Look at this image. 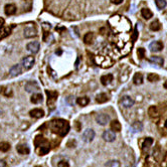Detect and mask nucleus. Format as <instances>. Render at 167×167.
I'll use <instances>...</instances> for the list:
<instances>
[{
  "instance_id": "29",
  "label": "nucleus",
  "mask_w": 167,
  "mask_h": 167,
  "mask_svg": "<svg viewBox=\"0 0 167 167\" xmlns=\"http://www.w3.org/2000/svg\"><path fill=\"white\" fill-rule=\"evenodd\" d=\"M132 130H133V132H141L143 130V125H142L141 122H134L133 125H132Z\"/></svg>"
},
{
  "instance_id": "26",
  "label": "nucleus",
  "mask_w": 167,
  "mask_h": 167,
  "mask_svg": "<svg viewBox=\"0 0 167 167\" xmlns=\"http://www.w3.org/2000/svg\"><path fill=\"white\" fill-rule=\"evenodd\" d=\"M89 103H90V99L88 98V97H81V98L76 99V104L80 106H82V107L87 106Z\"/></svg>"
},
{
  "instance_id": "18",
  "label": "nucleus",
  "mask_w": 167,
  "mask_h": 167,
  "mask_svg": "<svg viewBox=\"0 0 167 167\" xmlns=\"http://www.w3.org/2000/svg\"><path fill=\"white\" fill-rule=\"evenodd\" d=\"M95 33L94 32H88L85 34V36H84V43L86 44H93L94 41H95Z\"/></svg>"
},
{
  "instance_id": "36",
  "label": "nucleus",
  "mask_w": 167,
  "mask_h": 167,
  "mask_svg": "<svg viewBox=\"0 0 167 167\" xmlns=\"http://www.w3.org/2000/svg\"><path fill=\"white\" fill-rule=\"evenodd\" d=\"M106 167H120V162L118 160H112L107 163Z\"/></svg>"
},
{
  "instance_id": "10",
  "label": "nucleus",
  "mask_w": 167,
  "mask_h": 167,
  "mask_svg": "<svg viewBox=\"0 0 167 167\" xmlns=\"http://www.w3.org/2000/svg\"><path fill=\"white\" fill-rule=\"evenodd\" d=\"M120 104L122 105V107H124V108H131L134 105V100L132 99L130 96H124V97H122Z\"/></svg>"
},
{
  "instance_id": "38",
  "label": "nucleus",
  "mask_w": 167,
  "mask_h": 167,
  "mask_svg": "<svg viewBox=\"0 0 167 167\" xmlns=\"http://www.w3.org/2000/svg\"><path fill=\"white\" fill-rule=\"evenodd\" d=\"M58 167H69V163L67 162V161H60L58 163Z\"/></svg>"
},
{
  "instance_id": "41",
  "label": "nucleus",
  "mask_w": 167,
  "mask_h": 167,
  "mask_svg": "<svg viewBox=\"0 0 167 167\" xmlns=\"http://www.w3.org/2000/svg\"><path fill=\"white\" fill-rule=\"evenodd\" d=\"M3 24H4V19H3L2 17H0V28L3 26Z\"/></svg>"
},
{
  "instance_id": "44",
  "label": "nucleus",
  "mask_w": 167,
  "mask_h": 167,
  "mask_svg": "<svg viewBox=\"0 0 167 167\" xmlns=\"http://www.w3.org/2000/svg\"><path fill=\"white\" fill-rule=\"evenodd\" d=\"M165 128H167V120H166V122H165Z\"/></svg>"
},
{
  "instance_id": "39",
  "label": "nucleus",
  "mask_w": 167,
  "mask_h": 167,
  "mask_svg": "<svg viewBox=\"0 0 167 167\" xmlns=\"http://www.w3.org/2000/svg\"><path fill=\"white\" fill-rule=\"evenodd\" d=\"M110 1L112 3H114V4L119 5V4H121L122 2H123V0H110Z\"/></svg>"
},
{
  "instance_id": "34",
  "label": "nucleus",
  "mask_w": 167,
  "mask_h": 167,
  "mask_svg": "<svg viewBox=\"0 0 167 167\" xmlns=\"http://www.w3.org/2000/svg\"><path fill=\"white\" fill-rule=\"evenodd\" d=\"M155 3H156V6H157L159 9H164L167 5L165 0H156Z\"/></svg>"
},
{
  "instance_id": "22",
  "label": "nucleus",
  "mask_w": 167,
  "mask_h": 167,
  "mask_svg": "<svg viewBox=\"0 0 167 167\" xmlns=\"http://www.w3.org/2000/svg\"><path fill=\"white\" fill-rule=\"evenodd\" d=\"M122 129L121 123L118 120H114L111 122V130H113L114 132H119Z\"/></svg>"
},
{
  "instance_id": "16",
  "label": "nucleus",
  "mask_w": 167,
  "mask_h": 167,
  "mask_svg": "<svg viewBox=\"0 0 167 167\" xmlns=\"http://www.w3.org/2000/svg\"><path fill=\"white\" fill-rule=\"evenodd\" d=\"M11 30L12 28L9 26H2L1 28H0V40L3 39V38L7 37L10 33H11Z\"/></svg>"
},
{
  "instance_id": "2",
  "label": "nucleus",
  "mask_w": 167,
  "mask_h": 167,
  "mask_svg": "<svg viewBox=\"0 0 167 167\" xmlns=\"http://www.w3.org/2000/svg\"><path fill=\"white\" fill-rule=\"evenodd\" d=\"M50 129L53 130L54 133L60 135L64 137L65 136L69 131V124L68 121L64 119H54L50 121Z\"/></svg>"
},
{
  "instance_id": "4",
  "label": "nucleus",
  "mask_w": 167,
  "mask_h": 167,
  "mask_svg": "<svg viewBox=\"0 0 167 167\" xmlns=\"http://www.w3.org/2000/svg\"><path fill=\"white\" fill-rule=\"evenodd\" d=\"M96 62L99 65H101L102 68L106 69V68L112 67V65L114 64V61L109 57V55L99 54V55H97V57H96Z\"/></svg>"
},
{
  "instance_id": "11",
  "label": "nucleus",
  "mask_w": 167,
  "mask_h": 167,
  "mask_svg": "<svg viewBox=\"0 0 167 167\" xmlns=\"http://www.w3.org/2000/svg\"><path fill=\"white\" fill-rule=\"evenodd\" d=\"M103 139L106 142H113L116 139V134L113 130H106L103 133Z\"/></svg>"
},
{
  "instance_id": "24",
  "label": "nucleus",
  "mask_w": 167,
  "mask_h": 167,
  "mask_svg": "<svg viewBox=\"0 0 167 167\" xmlns=\"http://www.w3.org/2000/svg\"><path fill=\"white\" fill-rule=\"evenodd\" d=\"M108 100H109V98H108V96L105 93H101V94H99V95H97V97H96L97 103H99V104L106 103Z\"/></svg>"
},
{
  "instance_id": "15",
  "label": "nucleus",
  "mask_w": 167,
  "mask_h": 167,
  "mask_svg": "<svg viewBox=\"0 0 167 167\" xmlns=\"http://www.w3.org/2000/svg\"><path fill=\"white\" fill-rule=\"evenodd\" d=\"M4 12L6 15H13L16 13V6L14 4H11V3H9V4H6L5 7H4Z\"/></svg>"
},
{
  "instance_id": "27",
  "label": "nucleus",
  "mask_w": 167,
  "mask_h": 167,
  "mask_svg": "<svg viewBox=\"0 0 167 167\" xmlns=\"http://www.w3.org/2000/svg\"><path fill=\"white\" fill-rule=\"evenodd\" d=\"M141 14L145 19H150L151 17L153 16V13L149 8H143V9H142L141 10Z\"/></svg>"
},
{
  "instance_id": "12",
  "label": "nucleus",
  "mask_w": 167,
  "mask_h": 167,
  "mask_svg": "<svg viewBox=\"0 0 167 167\" xmlns=\"http://www.w3.org/2000/svg\"><path fill=\"white\" fill-rule=\"evenodd\" d=\"M26 48L31 54H37L38 50H39V43H37V41H31V43H29L26 46Z\"/></svg>"
},
{
  "instance_id": "3",
  "label": "nucleus",
  "mask_w": 167,
  "mask_h": 167,
  "mask_svg": "<svg viewBox=\"0 0 167 167\" xmlns=\"http://www.w3.org/2000/svg\"><path fill=\"white\" fill-rule=\"evenodd\" d=\"M35 146H36V149L39 153V155H46V153L50 151V143H48V141L46 139H44L43 136H37L36 139H35Z\"/></svg>"
},
{
  "instance_id": "20",
  "label": "nucleus",
  "mask_w": 167,
  "mask_h": 167,
  "mask_svg": "<svg viewBox=\"0 0 167 167\" xmlns=\"http://www.w3.org/2000/svg\"><path fill=\"white\" fill-rule=\"evenodd\" d=\"M39 89V86L37 85V83L36 82H28L25 85V91L26 92H34V91H36V90Z\"/></svg>"
},
{
  "instance_id": "1",
  "label": "nucleus",
  "mask_w": 167,
  "mask_h": 167,
  "mask_svg": "<svg viewBox=\"0 0 167 167\" xmlns=\"http://www.w3.org/2000/svg\"><path fill=\"white\" fill-rule=\"evenodd\" d=\"M110 23L112 28L117 33L127 32L131 29L130 22L123 16H112V18L110 19Z\"/></svg>"
},
{
  "instance_id": "7",
  "label": "nucleus",
  "mask_w": 167,
  "mask_h": 167,
  "mask_svg": "<svg viewBox=\"0 0 167 167\" xmlns=\"http://www.w3.org/2000/svg\"><path fill=\"white\" fill-rule=\"evenodd\" d=\"M96 121H97V123H98V124L102 125V126H105V125H107L108 123H109L110 116L108 114L101 113L96 117Z\"/></svg>"
},
{
  "instance_id": "37",
  "label": "nucleus",
  "mask_w": 167,
  "mask_h": 167,
  "mask_svg": "<svg viewBox=\"0 0 167 167\" xmlns=\"http://www.w3.org/2000/svg\"><path fill=\"white\" fill-rule=\"evenodd\" d=\"M137 54H138V58H140V60H142V58H144L145 57V50L144 48H138V50H137Z\"/></svg>"
},
{
  "instance_id": "6",
  "label": "nucleus",
  "mask_w": 167,
  "mask_h": 167,
  "mask_svg": "<svg viewBox=\"0 0 167 167\" xmlns=\"http://www.w3.org/2000/svg\"><path fill=\"white\" fill-rule=\"evenodd\" d=\"M95 138V131L93 129H87L85 132L83 133V140L86 142V143H90L92 142Z\"/></svg>"
},
{
  "instance_id": "23",
  "label": "nucleus",
  "mask_w": 167,
  "mask_h": 167,
  "mask_svg": "<svg viewBox=\"0 0 167 167\" xmlns=\"http://www.w3.org/2000/svg\"><path fill=\"white\" fill-rule=\"evenodd\" d=\"M43 95H41V94H38V93L33 94L32 97H31V99H30L31 103H33V104H39V103L43 102Z\"/></svg>"
},
{
  "instance_id": "28",
  "label": "nucleus",
  "mask_w": 167,
  "mask_h": 167,
  "mask_svg": "<svg viewBox=\"0 0 167 167\" xmlns=\"http://www.w3.org/2000/svg\"><path fill=\"white\" fill-rule=\"evenodd\" d=\"M152 144H153V139L150 138V137H148L144 140L143 144H142V148H143V150H148Z\"/></svg>"
},
{
  "instance_id": "5",
  "label": "nucleus",
  "mask_w": 167,
  "mask_h": 167,
  "mask_svg": "<svg viewBox=\"0 0 167 167\" xmlns=\"http://www.w3.org/2000/svg\"><path fill=\"white\" fill-rule=\"evenodd\" d=\"M34 62H35V60L32 55H28V57H25L22 60V67L25 71H28L31 68L33 67Z\"/></svg>"
},
{
  "instance_id": "25",
  "label": "nucleus",
  "mask_w": 167,
  "mask_h": 167,
  "mask_svg": "<svg viewBox=\"0 0 167 167\" xmlns=\"http://www.w3.org/2000/svg\"><path fill=\"white\" fill-rule=\"evenodd\" d=\"M133 82L135 85H141V84H143V75H142L141 72L135 74L133 76Z\"/></svg>"
},
{
  "instance_id": "8",
  "label": "nucleus",
  "mask_w": 167,
  "mask_h": 167,
  "mask_svg": "<svg viewBox=\"0 0 167 167\" xmlns=\"http://www.w3.org/2000/svg\"><path fill=\"white\" fill-rule=\"evenodd\" d=\"M46 95H47V104H48V106L54 105V102L58 99V92H55V91H48V90H46Z\"/></svg>"
},
{
  "instance_id": "9",
  "label": "nucleus",
  "mask_w": 167,
  "mask_h": 167,
  "mask_svg": "<svg viewBox=\"0 0 167 167\" xmlns=\"http://www.w3.org/2000/svg\"><path fill=\"white\" fill-rule=\"evenodd\" d=\"M23 32H24V36H25L26 38H30V37L36 36L37 31H36L35 27H34V26L27 25L25 28H24Z\"/></svg>"
},
{
  "instance_id": "35",
  "label": "nucleus",
  "mask_w": 167,
  "mask_h": 167,
  "mask_svg": "<svg viewBox=\"0 0 167 167\" xmlns=\"http://www.w3.org/2000/svg\"><path fill=\"white\" fill-rule=\"evenodd\" d=\"M147 80L151 83L157 82V81H159V76L156 75V74H149L147 76Z\"/></svg>"
},
{
  "instance_id": "21",
  "label": "nucleus",
  "mask_w": 167,
  "mask_h": 167,
  "mask_svg": "<svg viewBox=\"0 0 167 167\" xmlns=\"http://www.w3.org/2000/svg\"><path fill=\"white\" fill-rule=\"evenodd\" d=\"M16 150H17V152L19 153V154H22V155H27V154H29V152H30V149L28 148V146L22 145V144L17 145L16 146Z\"/></svg>"
},
{
  "instance_id": "31",
  "label": "nucleus",
  "mask_w": 167,
  "mask_h": 167,
  "mask_svg": "<svg viewBox=\"0 0 167 167\" xmlns=\"http://www.w3.org/2000/svg\"><path fill=\"white\" fill-rule=\"evenodd\" d=\"M150 29L153 31H158L161 29V24H160L158 20H154V21L150 24Z\"/></svg>"
},
{
  "instance_id": "14",
  "label": "nucleus",
  "mask_w": 167,
  "mask_h": 167,
  "mask_svg": "<svg viewBox=\"0 0 167 167\" xmlns=\"http://www.w3.org/2000/svg\"><path fill=\"white\" fill-rule=\"evenodd\" d=\"M29 115H30V117H32V118L39 119V118H43L44 116V111L43 109H38V108H36V109L31 110L29 112Z\"/></svg>"
},
{
  "instance_id": "30",
  "label": "nucleus",
  "mask_w": 167,
  "mask_h": 167,
  "mask_svg": "<svg viewBox=\"0 0 167 167\" xmlns=\"http://www.w3.org/2000/svg\"><path fill=\"white\" fill-rule=\"evenodd\" d=\"M150 61L157 65H163V64H164V60L160 57H151Z\"/></svg>"
},
{
  "instance_id": "13",
  "label": "nucleus",
  "mask_w": 167,
  "mask_h": 167,
  "mask_svg": "<svg viewBox=\"0 0 167 167\" xmlns=\"http://www.w3.org/2000/svg\"><path fill=\"white\" fill-rule=\"evenodd\" d=\"M163 48V43L161 41H153V43H150V46H149V50L151 51H154V53H159V51H161Z\"/></svg>"
},
{
  "instance_id": "33",
  "label": "nucleus",
  "mask_w": 167,
  "mask_h": 167,
  "mask_svg": "<svg viewBox=\"0 0 167 167\" xmlns=\"http://www.w3.org/2000/svg\"><path fill=\"white\" fill-rule=\"evenodd\" d=\"M148 113H149V116L150 117H157L158 116V111H157V108L154 107V106H152L149 108V111H148Z\"/></svg>"
},
{
  "instance_id": "19",
  "label": "nucleus",
  "mask_w": 167,
  "mask_h": 167,
  "mask_svg": "<svg viewBox=\"0 0 167 167\" xmlns=\"http://www.w3.org/2000/svg\"><path fill=\"white\" fill-rule=\"evenodd\" d=\"M113 79H114V76L112 74H108L105 76H101V83H102L103 86H108L109 84H111L113 82Z\"/></svg>"
},
{
  "instance_id": "32",
  "label": "nucleus",
  "mask_w": 167,
  "mask_h": 167,
  "mask_svg": "<svg viewBox=\"0 0 167 167\" xmlns=\"http://www.w3.org/2000/svg\"><path fill=\"white\" fill-rule=\"evenodd\" d=\"M10 149V144L7 142H0V151L7 152Z\"/></svg>"
},
{
  "instance_id": "43",
  "label": "nucleus",
  "mask_w": 167,
  "mask_h": 167,
  "mask_svg": "<svg viewBox=\"0 0 167 167\" xmlns=\"http://www.w3.org/2000/svg\"><path fill=\"white\" fill-rule=\"evenodd\" d=\"M164 88H165V89H167V81L164 83Z\"/></svg>"
},
{
  "instance_id": "17",
  "label": "nucleus",
  "mask_w": 167,
  "mask_h": 167,
  "mask_svg": "<svg viewBox=\"0 0 167 167\" xmlns=\"http://www.w3.org/2000/svg\"><path fill=\"white\" fill-rule=\"evenodd\" d=\"M10 76H17L18 75H20L22 72V68H21V65H13V67L10 69Z\"/></svg>"
},
{
  "instance_id": "40",
  "label": "nucleus",
  "mask_w": 167,
  "mask_h": 167,
  "mask_svg": "<svg viewBox=\"0 0 167 167\" xmlns=\"http://www.w3.org/2000/svg\"><path fill=\"white\" fill-rule=\"evenodd\" d=\"M11 94H12V93H11V91H10V89H9V90L7 89V91L4 92V95H5V96H10Z\"/></svg>"
},
{
  "instance_id": "42",
  "label": "nucleus",
  "mask_w": 167,
  "mask_h": 167,
  "mask_svg": "<svg viewBox=\"0 0 167 167\" xmlns=\"http://www.w3.org/2000/svg\"><path fill=\"white\" fill-rule=\"evenodd\" d=\"M0 167H6V163L4 161H0Z\"/></svg>"
}]
</instances>
